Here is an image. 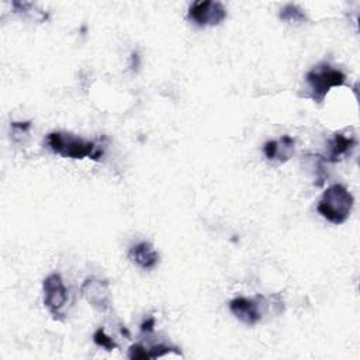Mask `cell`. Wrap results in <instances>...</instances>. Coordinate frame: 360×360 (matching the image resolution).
Returning a JSON list of instances; mask_svg holds the SVG:
<instances>
[{
    "label": "cell",
    "instance_id": "8",
    "mask_svg": "<svg viewBox=\"0 0 360 360\" xmlns=\"http://www.w3.org/2000/svg\"><path fill=\"white\" fill-rule=\"evenodd\" d=\"M263 153L269 160H277L280 163H284L294 153V139L288 135H283L278 139L267 141L263 145Z\"/></svg>",
    "mask_w": 360,
    "mask_h": 360
},
{
    "label": "cell",
    "instance_id": "10",
    "mask_svg": "<svg viewBox=\"0 0 360 360\" xmlns=\"http://www.w3.org/2000/svg\"><path fill=\"white\" fill-rule=\"evenodd\" d=\"M356 146V139L353 136H346L343 134H335L333 138L328 143V150L322 158L325 163H335L340 160L343 156L350 153V150Z\"/></svg>",
    "mask_w": 360,
    "mask_h": 360
},
{
    "label": "cell",
    "instance_id": "5",
    "mask_svg": "<svg viewBox=\"0 0 360 360\" xmlns=\"http://www.w3.org/2000/svg\"><path fill=\"white\" fill-rule=\"evenodd\" d=\"M269 298L263 295H257L255 298L238 297L229 302V309L235 318L246 325H256L263 312L267 309Z\"/></svg>",
    "mask_w": 360,
    "mask_h": 360
},
{
    "label": "cell",
    "instance_id": "14",
    "mask_svg": "<svg viewBox=\"0 0 360 360\" xmlns=\"http://www.w3.org/2000/svg\"><path fill=\"white\" fill-rule=\"evenodd\" d=\"M153 326H155V318H148L142 325L141 329L143 333H150L153 332Z\"/></svg>",
    "mask_w": 360,
    "mask_h": 360
},
{
    "label": "cell",
    "instance_id": "11",
    "mask_svg": "<svg viewBox=\"0 0 360 360\" xmlns=\"http://www.w3.org/2000/svg\"><path fill=\"white\" fill-rule=\"evenodd\" d=\"M170 353H176V354H181L180 350L177 347H173L170 345H165V343H158V345H152V346H143V345H132L128 350V357L135 360V359H156V357H162Z\"/></svg>",
    "mask_w": 360,
    "mask_h": 360
},
{
    "label": "cell",
    "instance_id": "9",
    "mask_svg": "<svg viewBox=\"0 0 360 360\" xmlns=\"http://www.w3.org/2000/svg\"><path fill=\"white\" fill-rule=\"evenodd\" d=\"M128 257L131 262H134L138 267L143 270L155 269L159 263V253L155 250V248L149 242H139L134 246H131L128 252Z\"/></svg>",
    "mask_w": 360,
    "mask_h": 360
},
{
    "label": "cell",
    "instance_id": "12",
    "mask_svg": "<svg viewBox=\"0 0 360 360\" xmlns=\"http://www.w3.org/2000/svg\"><path fill=\"white\" fill-rule=\"evenodd\" d=\"M280 18L285 22H290V24H300V22H304L307 20L304 10L301 7H298L297 4H292V3L285 4L280 10Z\"/></svg>",
    "mask_w": 360,
    "mask_h": 360
},
{
    "label": "cell",
    "instance_id": "6",
    "mask_svg": "<svg viewBox=\"0 0 360 360\" xmlns=\"http://www.w3.org/2000/svg\"><path fill=\"white\" fill-rule=\"evenodd\" d=\"M188 18L198 27H212L226 18V8L221 1H194L188 8Z\"/></svg>",
    "mask_w": 360,
    "mask_h": 360
},
{
    "label": "cell",
    "instance_id": "1",
    "mask_svg": "<svg viewBox=\"0 0 360 360\" xmlns=\"http://www.w3.org/2000/svg\"><path fill=\"white\" fill-rule=\"evenodd\" d=\"M46 145L53 153L70 159L91 158L98 160L104 153L103 148H100L96 142L73 135L70 132L55 131L48 134Z\"/></svg>",
    "mask_w": 360,
    "mask_h": 360
},
{
    "label": "cell",
    "instance_id": "2",
    "mask_svg": "<svg viewBox=\"0 0 360 360\" xmlns=\"http://www.w3.org/2000/svg\"><path fill=\"white\" fill-rule=\"evenodd\" d=\"M353 204L354 198L352 193L342 184H333L323 191L316 211L330 224L340 225L349 218Z\"/></svg>",
    "mask_w": 360,
    "mask_h": 360
},
{
    "label": "cell",
    "instance_id": "4",
    "mask_svg": "<svg viewBox=\"0 0 360 360\" xmlns=\"http://www.w3.org/2000/svg\"><path fill=\"white\" fill-rule=\"evenodd\" d=\"M42 290L44 305L46 307L49 314L53 316V319L63 321L62 309L68 301V290L62 277L58 273L49 274L42 283Z\"/></svg>",
    "mask_w": 360,
    "mask_h": 360
},
{
    "label": "cell",
    "instance_id": "13",
    "mask_svg": "<svg viewBox=\"0 0 360 360\" xmlns=\"http://www.w3.org/2000/svg\"><path fill=\"white\" fill-rule=\"evenodd\" d=\"M93 340H94V343H96L97 346H100V347H103V349H105V350H108V352L117 349V343L114 342L112 338H110V336L104 332L103 328H98V329L94 332Z\"/></svg>",
    "mask_w": 360,
    "mask_h": 360
},
{
    "label": "cell",
    "instance_id": "7",
    "mask_svg": "<svg viewBox=\"0 0 360 360\" xmlns=\"http://www.w3.org/2000/svg\"><path fill=\"white\" fill-rule=\"evenodd\" d=\"M80 292H82V297L98 311L104 312L111 305L110 284L107 280L89 277L80 285Z\"/></svg>",
    "mask_w": 360,
    "mask_h": 360
},
{
    "label": "cell",
    "instance_id": "3",
    "mask_svg": "<svg viewBox=\"0 0 360 360\" xmlns=\"http://www.w3.org/2000/svg\"><path fill=\"white\" fill-rule=\"evenodd\" d=\"M345 82L346 75L342 70L335 69L328 63L316 65L305 75L307 93L304 97H308L315 103H322L332 87L342 86Z\"/></svg>",
    "mask_w": 360,
    "mask_h": 360
}]
</instances>
